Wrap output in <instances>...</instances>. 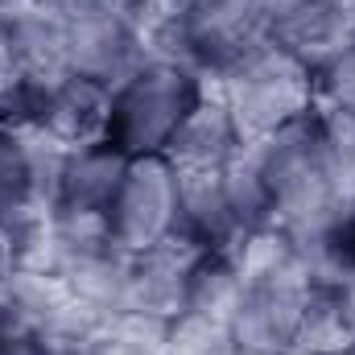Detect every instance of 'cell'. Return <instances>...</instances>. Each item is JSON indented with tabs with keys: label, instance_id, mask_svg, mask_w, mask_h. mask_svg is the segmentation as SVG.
<instances>
[{
	"label": "cell",
	"instance_id": "cell-1",
	"mask_svg": "<svg viewBox=\"0 0 355 355\" xmlns=\"http://www.w3.org/2000/svg\"><path fill=\"white\" fill-rule=\"evenodd\" d=\"M244 281L227 314V331L240 355H285L302 339V314L310 272L293 257L281 232H265L240 248Z\"/></svg>",
	"mask_w": 355,
	"mask_h": 355
},
{
	"label": "cell",
	"instance_id": "cell-2",
	"mask_svg": "<svg viewBox=\"0 0 355 355\" xmlns=\"http://www.w3.org/2000/svg\"><path fill=\"white\" fill-rule=\"evenodd\" d=\"M211 83L162 50H149L116 87L107 103L103 141H112L124 157H166L178 128L202 103Z\"/></svg>",
	"mask_w": 355,
	"mask_h": 355
},
{
	"label": "cell",
	"instance_id": "cell-3",
	"mask_svg": "<svg viewBox=\"0 0 355 355\" xmlns=\"http://www.w3.org/2000/svg\"><path fill=\"white\" fill-rule=\"evenodd\" d=\"M248 157L257 166V178H261L268 207H272V227L281 236L318 223L343 198L318 107L306 112L302 120L277 128L265 141L248 145Z\"/></svg>",
	"mask_w": 355,
	"mask_h": 355
},
{
	"label": "cell",
	"instance_id": "cell-4",
	"mask_svg": "<svg viewBox=\"0 0 355 355\" xmlns=\"http://www.w3.org/2000/svg\"><path fill=\"white\" fill-rule=\"evenodd\" d=\"M215 91L227 103V112H232V120L240 128L244 149L318 107V99H314V71L306 62H297L293 54L268 46V42H261L240 67H232L215 83Z\"/></svg>",
	"mask_w": 355,
	"mask_h": 355
},
{
	"label": "cell",
	"instance_id": "cell-5",
	"mask_svg": "<svg viewBox=\"0 0 355 355\" xmlns=\"http://www.w3.org/2000/svg\"><path fill=\"white\" fill-rule=\"evenodd\" d=\"M265 42L261 0H190L149 46L198 71L211 87Z\"/></svg>",
	"mask_w": 355,
	"mask_h": 355
},
{
	"label": "cell",
	"instance_id": "cell-6",
	"mask_svg": "<svg viewBox=\"0 0 355 355\" xmlns=\"http://www.w3.org/2000/svg\"><path fill=\"white\" fill-rule=\"evenodd\" d=\"M178 190L182 174L170 157H128L103 223L107 240L128 257L178 240Z\"/></svg>",
	"mask_w": 355,
	"mask_h": 355
},
{
	"label": "cell",
	"instance_id": "cell-7",
	"mask_svg": "<svg viewBox=\"0 0 355 355\" xmlns=\"http://www.w3.org/2000/svg\"><path fill=\"white\" fill-rule=\"evenodd\" d=\"M124 170H128V157L103 137L87 141V145H75V149H62L54 162L50 194H46L50 227L54 232H83V236L103 232Z\"/></svg>",
	"mask_w": 355,
	"mask_h": 355
},
{
	"label": "cell",
	"instance_id": "cell-8",
	"mask_svg": "<svg viewBox=\"0 0 355 355\" xmlns=\"http://www.w3.org/2000/svg\"><path fill=\"white\" fill-rule=\"evenodd\" d=\"M67 71L83 75L99 87H116L153 46L145 25L132 17L128 0L95 8L79 21H67Z\"/></svg>",
	"mask_w": 355,
	"mask_h": 355
},
{
	"label": "cell",
	"instance_id": "cell-9",
	"mask_svg": "<svg viewBox=\"0 0 355 355\" xmlns=\"http://www.w3.org/2000/svg\"><path fill=\"white\" fill-rule=\"evenodd\" d=\"M265 42L318 71L355 33V0H261Z\"/></svg>",
	"mask_w": 355,
	"mask_h": 355
},
{
	"label": "cell",
	"instance_id": "cell-10",
	"mask_svg": "<svg viewBox=\"0 0 355 355\" xmlns=\"http://www.w3.org/2000/svg\"><path fill=\"white\" fill-rule=\"evenodd\" d=\"M178 240L194 252H240L248 244L244 223L236 215L227 174L219 170H178Z\"/></svg>",
	"mask_w": 355,
	"mask_h": 355
},
{
	"label": "cell",
	"instance_id": "cell-11",
	"mask_svg": "<svg viewBox=\"0 0 355 355\" xmlns=\"http://www.w3.org/2000/svg\"><path fill=\"white\" fill-rule=\"evenodd\" d=\"M190 252L182 240L162 248L128 257V281H124V310L120 318H145V322H174L182 314V285Z\"/></svg>",
	"mask_w": 355,
	"mask_h": 355
},
{
	"label": "cell",
	"instance_id": "cell-12",
	"mask_svg": "<svg viewBox=\"0 0 355 355\" xmlns=\"http://www.w3.org/2000/svg\"><path fill=\"white\" fill-rule=\"evenodd\" d=\"M0 21H4L21 79L67 75V29L58 17H50L37 0H12V4H0Z\"/></svg>",
	"mask_w": 355,
	"mask_h": 355
},
{
	"label": "cell",
	"instance_id": "cell-13",
	"mask_svg": "<svg viewBox=\"0 0 355 355\" xmlns=\"http://www.w3.org/2000/svg\"><path fill=\"white\" fill-rule=\"evenodd\" d=\"M240 153H244L240 128H236L227 103L219 99V91L211 87L202 95V103L190 112V120L178 128V137L166 157L174 162L178 170H219V166H227Z\"/></svg>",
	"mask_w": 355,
	"mask_h": 355
},
{
	"label": "cell",
	"instance_id": "cell-14",
	"mask_svg": "<svg viewBox=\"0 0 355 355\" xmlns=\"http://www.w3.org/2000/svg\"><path fill=\"white\" fill-rule=\"evenodd\" d=\"M352 343H355V277H310L297 347L343 355Z\"/></svg>",
	"mask_w": 355,
	"mask_h": 355
},
{
	"label": "cell",
	"instance_id": "cell-15",
	"mask_svg": "<svg viewBox=\"0 0 355 355\" xmlns=\"http://www.w3.org/2000/svg\"><path fill=\"white\" fill-rule=\"evenodd\" d=\"M240 281H244L240 252H190L186 285H182V314L227 322Z\"/></svg>",
	"mask_w": 355,
	"mask_h": 355
},
{
	"label": "cell",
	"instance_id": "cell-16",
	"mask_svg": "<svg viewBox=\"0 0 355 355\" xmlns=\"http://www.w3.org/2000/svg\"><path fill=\"white\" fill-rule=\"evenodd\" d=\"M314 99L322 112H339L355 120V33L314 71Z\"/></svg>",
	"mask_w": 355,
	"mask_h": 355
},
{
	"label": "cell",
	"instance_id": "cell-17",
	"mask_svg": "<svg viewBox=\"0 0 355 355\" xmlns=\"http://www.w3.org/2000/svg\"><path fill=\"white\" fill-rule=\"evenodd\" d=\"M166 355H240V347L232 343L227 322L178 314L166 327Z\"/></svg>",
	"mask_w": 355,
	"mask_h": 355
},
{
	"label": "cell",
	"instance_id": "cell-18",
	"mask_svg": "<svg viewBox=\"0 0 355 355\" xmlns=\"http://www.w3.org/2000/svg\"><path fill=\"white\" fill-rule=\"evenodd\" d=\"M29 355H112V343H107V327L79 322V327H62V331L42 335Z\"/></svg>",
	"mask_w": 355,
	"mask_h": 355
},
{
	"label": "cell",
	"instance_id": "cell-19",
	"mask_svg": "<svg viewBox=\"0 0 355 355\" xmlns=\"http://www.w3.org/2000/svg\"><path fill=\"white\" fill-rule=\"evenodd\" d=\"M186 4H190V0H128L132 17L145 25V33H149V37H153L162 25H170V21H174Z\"/></svg>",
	"mask_w": 355,
	"mask_h": 355
},
{
	"label": "cell",
	"instance_id": "cell-20",
	"mask_svg": "<svg viewBox=\"0 0 355 355\" xmlns=\"http://www.w3.org/2000/svg\"><path fill=\"white\" fill-rule=\"evenodd\" d=\"M50 17H58L62 25L67 21H79V17H87L95 8H107V4H120V0H37Z\"/></svg>",
	"mask_w": 355,
	"mask_h": 355
},
{
	"label": "cell",
	"instance_id": "cell-21",
	"mask_svg": "<svg viewBox=\"0 0 355 355\" xmlns=\"http://www.w3.org/2000/svg\"><path fill=\"white\" fill-rule=\"evenodd\" d=\"M21 79V71H17V58H12V46H8V33H4V21H0V95L12 87Z\"/></svg>",
	"mask_w": 355,
	"mask_h": 355
},
{
	"label": "cell",
	"instance_id": "cell-22",
	"mask_svg": "<svg viewBox=\"0 0 355 355\" xmlns=\"http://www.w3.org/2000/svg\"><path fill=\"white\" fill-rule=\"evenodd\" d=\"M17 268V252H12V240L0 232V277H8Z\"/></svg>",
	"mask_w": 355,
	"mask_h": 355
},
{
	"label": "cell",
	"instance_id": "cell-23",
	"mask_svg": "<svg viewBox=\"0 0 355 355\" xmlns=\"http://www.w3.org/2000/svg\"><path fill=\"white\" fill-rule=\"evenodd\" d=\"M285 355H327V352H306V347H293V352H285Z\"/></svg>",
	"mask_w": 355,
	"mask_h": 355
},
{
	"label": "cell",
	"instance_id": "cell-24",
	"mask_svg": "<svg viewBox=\"0 0 355 355\" xmlns=\"http://www.w3.org/2000/svg\"><path fill=\"white\" fill-rule=\"evenodd\" d=\"M343 355H355V343H352V347H347V352H343Z\"/></svg>",
	"mask_w": 355,
	"mask_h": 355
}]
</instances>
